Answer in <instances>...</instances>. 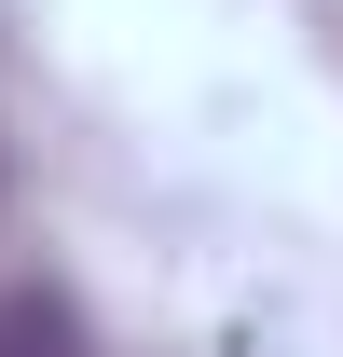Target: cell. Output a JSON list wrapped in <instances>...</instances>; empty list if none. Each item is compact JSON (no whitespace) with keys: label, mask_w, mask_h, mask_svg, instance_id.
<instances>
[{"label":"cell","mask_w":343,"mask_h":357,"mask_svg":"<svg viewBox=\"0 0 343 357\" xmlns=\"http://www.w3.org/2000/svg\"><path fill=\"white\" fill-rule=\"evenodd\" d=\"M0 357H96V330H83V303L55 275H14L0 289Z\"/></svg>","instance_id":"6da1fadb"}]
</instances>
